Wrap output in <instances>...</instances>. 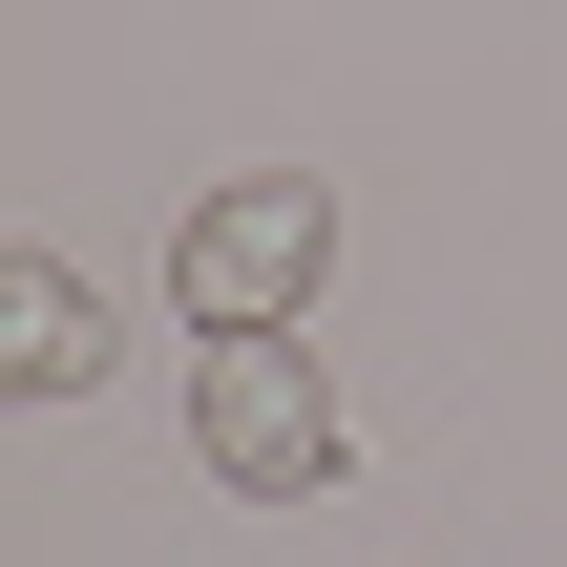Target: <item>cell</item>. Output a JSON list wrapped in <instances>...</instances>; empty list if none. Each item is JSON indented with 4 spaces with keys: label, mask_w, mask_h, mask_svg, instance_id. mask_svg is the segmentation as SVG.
<instances>
[{
    "label": "cell",
    "mask_w": 567,
    "mask_h": 567,
    "mask_svg": "<svg viewBox=\"0 0 567 567\" xmlns=\"http://www.w3.org/2000/svg\"><path fill=\"white\" fill-rule=\"evenodd\" d=\"M168 295H189V337H316V295H337V189H316V168H231V189H189Z\"/></svg>",
    "instance_id": "obj_1"
},
{
    "label": "cell",
    "mask_w": 567,
    "mask_h": 567,
    "mask_svg": "<svg viewBox=\"0 0 567 567\" xmlns=\"http://www.w3.org/2000/svg\"><path fill=\"white\" fill-rule=\"evenodd\" d=\"M0 379H21V400H63V379H105V295H84L63 252H0Z\"/></svg>",
    "instance_id": "obj_3"
},
{
    "label": "cell",
    "mask_w": 567,
    "mask_h": 567,
    "mask_svg": "<svg viewBox=\"0 0 567 567\" xmlns=\"http://www.w3.org/2000/svg\"><path fill=\"white\" fill-rule=\"evenodd\" d=\"M189 442H210L231 505H337V463H358L316 337H210V358H189Z\"/></svg>",
    "instance_id": "obj_2"
}]
</instances>
